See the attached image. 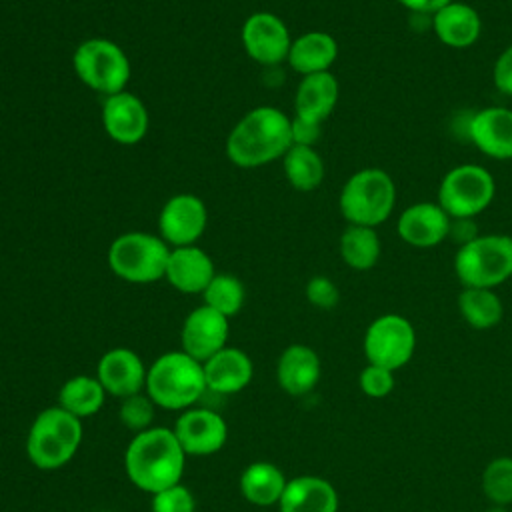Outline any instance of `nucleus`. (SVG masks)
<instances>
[{
  "label": "nucleus",
  "instance_id": "nucleus-22",
  "mask_svg": "<svg viewBox=\"0 0 512 512\" xmlns=\"http://www.w3.org/2000/svg\"><path fill=\"white\" fill-rule=\"evenodd\" d=\"M278 504L280 512H338V492L328 480L306 474L288 480Z\"/></svg>",
  "mask_w": 512,
  "mask_h": 512
},
{
  "label": "nucleus",
  "instance_id": "nucleus-18",
  "mask_svg": "<svg viewBox=\"0 0 512 512\" xmlns=\"http://www.w3.org/2000/svg\"><path fill=\"white\" fill-rule=\"evenodd\" d=\"M146 368L140 356L130 348H112L108 350L96 370V378L102 388L112 396L128 398L138 394L142 386H146Z\"/></svg>",
  "mask_w": 512,
  "mask_h": 512
},
{
  "label": "nucleus",
  "instance_id": "nucleus-33",
  "mask_svg": "<svg viewBox=\"0 0 512 512\" xmlns=\"http://www.w3.org/2000/svg\"><path fill=\"white\" fill-rule=\"evenodd\" d=\"M118 416H120L122 424H124L128 430H134L136 434H138V432H144V430H148L150 424H152V418H154V402L150 400V396H142L140 392H138V394H132V396H128V398H122Z\"/></svg>",
  "mask_w": 512,
  "mask_h": 512
},
{
  "label": "nucleus",
  "instance_id": "nucleus-23",
  "mask_svg": "<svg viewBox=\"0 0 512 512\" xmlns=\"http://www.w3.org/2000/svg\"><path fill=\"white\" fill-rule=\"evenodd\" d=\"M278 384L290 396H304L320 380V358L318 354L306 344H292L288 346L276 368Z\"/></svg>",
  "mask_w": 512,
  "mask_h": 512
},
{
  "label": "nucleus",
  "instance_id": "nucleus-38",
  "mask_svg": "<svg viewBox=\"0 0 512 512\" xmlns=\"http://www.w3.org/2000/svg\"><path fill=\"white\" fill-rule=\"evenodd\" d=\"M322 124L308 122L302 118H292V144L298 146H314L320 140Z\"/></svg>",
  "mask_w": 512,
  "mask_h": 512
},
{
  "label": "nucleus",
  "instance_id": "nucleus-31",
  "mask_svg": "<svg viewBox=\"0 0 512 512\" xmlns=\"http://www.w3.org/2000/svg\"><path fill=\"white\" fill-rule=\"evenodd\" d=\"M202 294L204 304L224 314L226 318L238 314L246 298L244 284L232 274H216Z\"/></svg>",
  "mask_w": 512,
  "mask_h": 512
},
{
  "label": "nucleus",
  "instance_id": "nucleus-20",
  "mask_svg": "<svg viewBox=\"0 0 512 512\" xmlns=\"http://www.w3.org/2000/svg\"><path fill=\"white\" fill-rule=\"evenodd\" d=\"M432 28L444 46L460 50L478 42L482 18L470 4L452 0L432 14Z\"/></svg>",
  "mask_w": 512,
  "mask_h": 512
},
{
  "label": "nucleus",
  "instance_id": "nucleus-35",
  "mask_svg": "<svg viewBox=\"0 0 512 512\" xmlns=\"http://www.w3.org/2000/svg\"><path fill=\"white\" fill-rule=\"evenodd\" d=\"M360 390L370 398H384L394 390V372L382 366L366 364L358 376Z\"/></svg>",
  "mask_w": 512,
  "mask_h": 512
},
{
  "label": "nucleus",
  "instance_id": "nucleus-41",
  "mask_svg": "<svg viewBox=\"0 0 512 512\" xmlns=\"http://www.w3.org/2000/svg\"><path fill=\"white\" fill-rule=\"evenodd\" d=\"M486 512H508V510H506V506H496V504H492V508H488Z\"/></svg>",
  "mask_w": 512,
  "mask_h": 512
},
{
  "label": "nucleus",
  "instance_id": "nucleus-14",
  "mask_svg": "<svg viewBox=\"0 0 512 512\" xmlns=\"http://www.w3.org/2000/svg\"><path fill=\"white\" fill-rule=\"evenodd\" d=\"M102 124L114 142L132 146L146 136L150 118L144 102L136 94L122 90L106 96L102 106Z\"/></svg>",
  "mask_w": 512,
  "mask_h": 512
},
{
  "label": "nucleus",
  "instance_id": "nucleus-21",
  "mask_svg": "<svg viewBox=\"0 0 512 512\" xmlns=\"http://www.w3.org/2000/svg\"><path fill=\"white\" fill-rule=\"evenodd\" d=\"M338 96L340 86L332 72L302 76L294 96V116L322 124L334 112Z\"/></svg>",
  "mask_w": 512,
  "mask_h": 512
},
{
  "label": "nucleus",
  "instance_id": "nucleus-1",
  "mask_svg": "<svg viewBox=\"0 0 512 512\" xmlns=\"http://www.w3.org/2000/svg\"><path fill=\"white\" fill-rule=\"evenodd\" d=\"M292 146V118L274 106L244 114L226 138V156L240 168H256L282 158Z\"/></svg>",
  "mask_w": 512,
  "mask_h": 512
},
{
  "label": "nucleus",
  "instance_id": "nucleus-32",
  "mask_svg": "<svg viewBox=\"0 0 512 512\" xmlns=\"http://www.w3.org/2000/svg\"><path fill=\"white\" fill-rule=\"evenodd\" d=\"M482 490L496 506L512 504V458L498 456L482 472Z\"/></svg>",
  "mask_w": 512,
  "mask_h": 512
},
{
  "label": "nucleus",
  "instance_id": "nucleus-5",
  "mask_svg": "<svg viewBox=\"0 0 512 512\" xmlns=\"http://www.w3.org/2000/svg\"><path fill=\"white\" fill-rule=\"evenodd\" d=\"M82 442L80 418L60 406L42 410L26 438V452L30 462L40 470H56L64 466Z\"/></svg>",
  "mask_w": 512,
  "mask_h": 512
},
{
  "label": "nucleus",
  "instance_id": "nucleus-8",
  "mask_svg": "<svg viewBox=\"0 0 512 512\" xmlns=\"http://www.w3.org/2000/svg\"><path fill=\"white\" fill-rule=\"evenodd\" d=\"M72 66L88 88L104 96L122 92L130 80V60L126 52L108 38H90L78 44Z\"/></svg>",
  "mask_w": 512,
  "mask_h": 512
},
{
  "label": "nucleus",
  "instance_id": "nucleus-28",
  "mask_svg": "<svg viewBox=\"0 0 512 512\" xmlns=\"http://www.w3.org/2000/svg\"><path fill=\"white\" fill-rule=\"evenodd\" d=\"M458 312L468 326L476 330H488L500 324L504 316V306L500 296L492 288L464 286L458 294Z\"/></svg>",
  "mask_w": 512,
  "mask_h": 512
},
{
  "label": "nucleus",
  "instance_id": "nucleus-6",
  "mask_svg": "<svg viewBox=\"0 0 512 512\" xmlns=\"http://www.w3.org/2000/svg\"><path fill=\"white\" fill-rule=\"evenodd\" d=\"M454 272L466 288H496L512 278V236L478 234L458 246Z\"/></svg>",
  "mask_w": 512,
  "mask_h": 512
},
{
  "label": "nucleus",
  "instance_id": "nucleus-37",
  "mask_svg": "<svg viewBox=\"0 0 512 512\" xmlns=\"http://www.w3.org/2000/svg\"><path fill=\"white\" fill-rule=\"evenodd\" d=\"M492 80L500 94L512 98V44L506 46L500 52V56L496 58L494 70H492Z\"/></svg>",
  "mask_w": 512,
  "mask_h": 512
},
{
  "label": "nucleus",
  "instance_id": "nucleus-25",
  "mask_svg": "<svg viewBox=\"0 0 512 512\" xmlns=\"http://www.w3.org/2000/svg\"><path fill=\"white\" fill-rule=\"evenodd\" d=\"M338 58V42L332 34L312 30L292 40L288 52V64L302 76L330 72V66Z\"/></svg>",
  "mask_w": 512,
  "mask_h": 512
},
{
  "label": "nucleus",
  "instance_id": "nucleus-7",
  "mask_svg": "<svg viewBox=\"0 0 512 512\" xmlns=\"http://www.w3.org/2000/svg\"><path fill=\"white\" fill-rule=\"evenodd\" d=\"M168 256V244L148 232L120 234L108 248L112 272L132 284H150L164 278Z\"/></svg>",
  "mask_w": 512,
  "mask_h": 512
},
{
  "label": "nucleus",
  "instance_id": "nucleus-40",
  "mask_svg": "<svg viewBox=\"0 0 512 512\" xmlns=\"http://www.w3.org/2000/svg\"><path fill=\"white\" fill-rule=\"evenodd\" d=\"M398 4H402L404 8H408L414 14H428L432 16L434 12H438L442 6H446L452 0H396Z\"/></svg>",
  "mask_w": 512,
  "mask_h": 512
},
{
  "label": "nucleus",
  "instance_id": "nucleus-15",
  "mask_svg": "<svg viewBox=\"0 0 512 512\" xmlns=\"http://www.w3.org/2000/svg\"><path fill=\"white\" fill-rule=\"evenodd\" d=\"M452 218L438 202H416L402 210L396 222L398 236L414 248H434L450 236Z\"/></svg>",
  "mask_w": 512,
  "mask_h": 512
},
{
  "label": "nucleus",
  "instance_id": "nucleus-10",
  "mask_svg": "<svg viewBox=\"0 0 512 512\" xmlns=\"http://www.w3.org/2000/svg\"><path fill=\"white\" fill-rule=\"evenodd\" d=\"M416 350V330L400 314H382L370 322L364 334V354L368 364L396 372L406 366Z\"/></svg>",
  "mask_w": 512,
  "mask_h": 512
},
{
  "label": "nucleus",
  "instance_id": "nucleus-19",
  "mask_svg": "<svg viewBox=\"0 0 512 512\" xmlns=\"http://www.w3.org/2000/svg\"><path fill=\"white\" fill-rule=\"evenodd\" d=\"M214 276L216 270L212 258L196 244L170 248L164 278L176 290L184 294H202Z\"/></svg>",
  "mask_w": 512,
  "mask_h": 512
},
{
  "label": "nucleus",
  "instance_id": "nucleus-12",
  "mask_svg": "<svg viewBox=\"0 0 512 512\" xmlns=\"http://www.w3.org/2000/svg\"><path fill=\"white\" fill-rule=\"evenodd\" d=\"M208 210L196 194H176L160 210L158 230L160 238L178 248L192 246L206 228Z\"/></svg>",
  "mask_w": 512,
  "mask_h": 512
},
{
  "label": "nucleus",
  "instance_id": "nucleus-13",
  "mask_svg": "<svg viewBox=\"0 0 512 512\" xmlns=\"http://www.w3.org/2000/svg\"><path fill=\"white\" fill-rule=\"evenodd\" d=\"M228 318L214 308L202 304L194 308L182 326V350L198 362H206L216 352L226 348Z\"/></svg>",
  "mask_w": 512,
  "mask_h": 512
},
{
  "label": "nucleus",
  "instance_id": "nucleus-29",
  "mask_svg": "<svg viewBox=\"0 0 512 512\" xmlns=\"http://www.w3.org/2000/svg\"><path fill=\"white\" fill-rule=\"evenodd\" d=\"M286 180L294 190L312 192L324 180V160L314 150V146L292 144L290 150L282 156Z\"/></svg>",
  "mask_w": 512,
  "mask_h": 512
},
{
  "label": "nucleus",
  "instance_id": "nucleus-27",
  "mask_svg": "<svg viewBox=\"0 0 512 512\" xmlns=\"http://www.w3.org/2000/svg\"><path fill=\"white\" fill-rule=\"evenodd\" d=\"M382 242L376 228L348 224L340 236V256L352 270H370L378 262Z\"/></svg>",
  "mask_w": 512,
  "mask_h": 512
},
{
  "label": "nucleus",
  "instance_id": "nucleus-9",
  "mask_svg": "<svg viewBox=\"0 0 512 512\" xmlns=\"http://www.w3.org/2000/svg\"><path fill=\"white\" fill-rule=\"evenodd\" d=\"M494 196V176L480 164L450 168L438 186V204L452 220L478 216L492 204Z\"/></svg>",
  "mask_w": 512,
  "mask_h": 512
},
{
  "label": "nucleus",
  "instance_id": "nucleus-24",
  "mask_svg": "<svg viewBox=\"0 0 512 512\" xmlns=\"http://www.w3.org/2000/svg\"><path fill=\"white\" fill-rule=\"evenodd\" d=\"M206 388L220 394H234L246 388L252 380V360L240 348H222L204 364Z\"/></svg>",
  "mask_w": 512,
  "mask_h": 512
},
{
  "label": "nucleus",
  "instance_id": "nucleus-34",
  "mask_svg": "<svg viewBox=\"0 0 512 512\" xmlns=\"http://www.w3.org/2000/svg\"><path fill=\"white\" fill-rule=\"evenodd\" d=\"M194 496L180 482L152 494V512H194Z\"/></svg>",
  "mask_w": 512,
  "mask_h": 512
},
{
  "label": "nucleus",
  "instance_id": "nucleus-39",
  "mask_svg": "<svg viewBox=\"0 0 512 512\" xmlns=\"http://www.w3.org/2000/svg\"><path fill=\"white\" fill-rule=\"evenodd\" d=\"M450 236H454V240H458V244H466L470 240H474L478 234H476V226L472 222V218H458V220H452V226H450ZM448 236V238H450Z\"/></svg>",
  "mask_w": 512,
  "mask_h": 512
},
{
  "label": "nucleus",
  "instance_id": "nucleus-3",
  "mask_svg": "<svg viewBox=\"0 0 512 512\" xmlns=\"http://www.w3.org/2000/svg\"><path fill=\"white\" fill-rule=\"evenodd\" d=\"M204 390V366L184 350L162 354L146 374V392L150 400L168 410L192 406Z\"/></svg>",
  "mask_w": 512,
  "mask_h": 512
},
{
  "label": "nucleus",
  "instance_id": "nucleus-11",
  "mask_svg": "<svg viewBox=\"0 0 512 512\" xmlns=\"http://www.w3.org/2000/svg\"><path fill=\"white\" fill-rule=\"evenodd\" d=\"M242 46L246 54L264 66H276L288 60L292 46L290 30L282 18L272 12H256L242 24Z\"/></svg>",
  "mask_w": 512,
  "mask_h": 512
},
{
  "label": "nucleus",
  "instance_id": "nucleus-4",
  "mask_svg": "<svg viewBox=\"0 0 512 512\" xmlns=\"http://www.w3.org/2000/svg\"><path fill=\"white\" fill-rule=\"evenodd\" d=\"M396 204V184L382 168L354 172L340 190V212L348 224L370 226L386 222Z\"/></svg>",
  "mask_w": 512,
  "mask_h": 512
},
{
  "label": "nucleus",
  "instance_id": "nucleus-30",
  "mask_svg": "<svg viewBox=\"0 0 512 512\" xmlns=\"http://www.w3.org/2000/svg\"><path fill=\"white\" fill-rule=\"evenodd\" d=\"M104 388L98 378L92 376H74L64 382L60 388V408L66 412L86 418L96 414L104 404Z\"/></svg>",
  "mask_w": 512,
  "mask_h": 512
},
{
  "label": "nucleus",
  "instance_id": "nucleus-36",
  "mask_svg": "<svg viewBox=\"0 0 512 512\" xmlns=\"http://www.w3.org/2000/svg\"><path fill=\"white\" fill-rule=\"evenodd\" d=\"M306 298L312 306L330 310L338 304L340 290L328 276H312L306 284Z\"/></svg>",
  "mask_w": 512,
  "mask_h": 512
},
{
  "label": "nucleus",
  "instance_id": "nucleus-16",
  "mask_svg": "<svg viewBox=\"0 0 512 512\" xmlns=\"http://www.w3.org/2000/svg\"><path fill=\"white\" fill-rule=\"evenodd\" d=\"M174 436L178 438L184 454L210 456L224 446L228 428L220 414L208 408H194L186 410L176 420Z\"/></svg>",
  "mask_w": 512,
  "mask_h": 512
},
{
  "label": "nucleus",
  "instance_id": "nucleus-2",
  "mask_svg": "<svg viewBox=\"0 0 512 512\" xmlns=\"http://www.w3.org/2000/svg\"><path fill=\"white\" fill-rule=\"evenodd\" d=\"M184 456L174 430L148 428L138 432L126 448V474L134 486L156 494L180 482Z\"/></svg>",
  "mask_w": 512,
  "mask_h": 512
},
{
  "label": "nucleus",
  "instance_id": "nucleus-17",
  "mask_svg": "<svg viewBox=\"0 0 512 512\" xmlns=\"http://www.w3.org/2000/svg\"><path fill=\"white\" fill-rule=\"evenodd\" d=\"M468 138L488 158L512 160V110L488 106L468 120Z\"/></svg>",
  "mask_w": 512,
  "mask_h": 512
},
{
  "label": "nucleus",
  "instance_id": "nucleus-26",
  "mask_svg": "<svg viewBox=\"0 0 512 512\" xmlns=\"http://www.w3.org/2000/svg\"><path fill=\"white\" fill-rule=\"evenodd\" d=\"M286 484L282 470L270 462H254L240 476L242 496L256 506L278 504Z\"/></svg>",
  "mask_w": 512,
  "mask_h": 512
}]
</instances>
